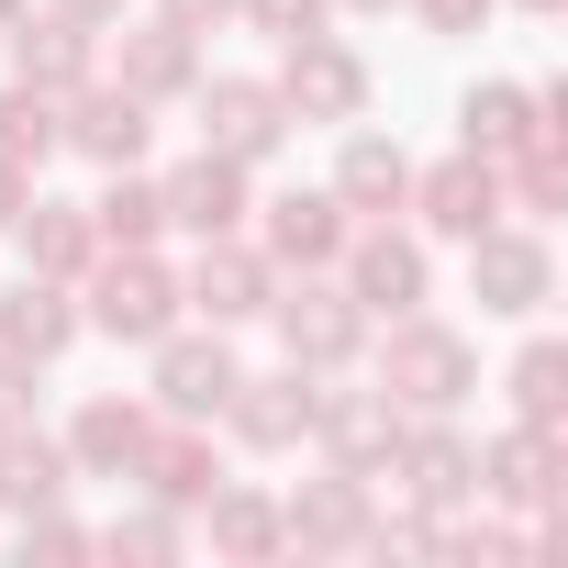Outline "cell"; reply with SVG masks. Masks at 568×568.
<instances>
[{
  "label": "cell",
  "instance_id": "6da1fadb",
  "mask_svg": "<svg viewBox=\"0 0 568 568\" xmlns=\"http://www.w3.org/2000/svg\"><path fill=\"white\" fill-rule=\"evenodd\" d=\"M79 291H90L79 324L112 335V346H156V335L190 313V302H179V267H168L156 245H101V256L79 267Z\"/></svg>",
  "mask_w": 568,
  "mask_h": 568
},
{
  "label": "cell",
  "instance_id": "7a4b0ae2",
  "mask_svg": "<svg viewBox=\"0 0 568 568\" xmlns=\"http://www.w3.org/2000/svg\"><path fill=\"white\" fill-rule=\"evenodd\" d=\"M267 324H278V357L313 368V379H335V368L368 357V313L346 302V278H335V267H291V278L267 291Z\"/></svg>",
  "mask_w": 568,
  "mask_h": 568
},
{
  "label": "cell",
  "instance_id": "3957f363",
  "mask_svg": "<svg viewBox=\"0 0 568 568\" xmlns=\"http://www.w3.org/2000/svg\"><path fill=\"white\" fill-rule=\"evenodd\" d=\"M379 390H390L402 413H457V402L479 390V346H468L457 324H435V313H390Z\"/></svg>",
  "mask_w": 568,
  "mask_h": 568
},
{
  "label": "cell",
  "instance_id": "277c9868",
  "mask_svg": "<svg viewBox=\"0 0 568 568\" xmlns=\"http://www.w3.org/2000/svg\"><path fill=\"white\" fill-rule=\"evenodd\" d=\"M468 302L501 313V324L546 313V302H557V245H546L535 223H479V234H468Z\"/></svg>",
  "mask_w": 568,
  "mask_h": 568
},
{
  "label": "cell",
  "instance_id": "5b68a950",
  "mask_svg": "<svg viewBox=\"0 0 568 568\" xmlns=\"http://www.w3.org/2000/svg\"><path fill=\"white\" fill-rule=\"evenodd\" d=\"M368 90H379V79H368V57H357L335 23L302 34V45H278V101H291V123H335V134H346V123H368Z\"/></svg>",
  "mask_w": 568,
  "mask_h": 568
},
{
  "label": "cell",
  "instance_id": "8992f818",
  "mask_svg": "<svg viewBox=\"0 0 568 568\" xmlns=\"http://www.w3.org/2000/svg\"><path fill=\"white\" fill-rule=\"evenodd\" d=\"M335 278H346V302H357L368 324L435 302V256H424V234H390V223H357L346 256H335Z\"/></svg>",
  "mask_w": 568,
  "mask_h": 568
},
{
  "label": "cell",
  "instance_id": "52a82bcc",
  "mask_svg": "<svg viewBox=\"0 0 568 568\" xmlns=\"http://www.w3.org/2000/svg\"><path fill=\"white\" fill-rule=\"evenodd\" d=\"M190 123L234 168H267L278 145H291V101H278V79H190Z\"/></svg>",
  "mask_w": 568,
  "mask_h": 568
},
{
  "label": "cell",
  "instance_id": "ba28073f",
  "mask_svg": "<svg viewBox=\"0 0 568 568\" xmlns=\"http://www.w3.org/2000/svg\"><path fill=\"white\" fill-rule=\"evenodd\" d=\"M313 402H324V379L313 368H267V379H245L234 368V390H223V435L245 446V457H291V446H313Z\"/></svg>",
  "mask_w": 568,
  "mask_h": 568
},
{
  "label": "cell",
  "instance_id": "9c48e42d",
  "mask_svg": "<svg viewBox=\"0 0 568 568\" xmlns=\"http://www.w3.org/2000/svg\"><path fill=\"white\" fill-rule=\"evenodd\" d=\"M223 390H234V346H223V324H168L156 346H145V402L156 413H179V424H212L223 413Z\"/></svg>",
  "mask_w": 568,
  "mask_h": 568
},
{
  "label": "cell",
  "instance_id": "30bf717a",
  "mask_svg": "<svg viewBox=\"0 0 568 568\" xmlns=\"http://www.w3.org/2000/svg\"><path fill=\"white\" fill-rule=\"evenodd\" d=\"M267 291H278V267H267V245L256 234H201V256H190V278H179V302L201 313V324H267Z\"/></svg>",
  "mask_w": 568,
  "mask_h": 568
},
{
  "label": "cell",
  "instance_id": "8fae6325",
  "mask_svg": "<svg viewBox=\"0 0 568 568\" xmlns=\"http://www.w3.org/2000/svg\"><path fill=\"white\" fill-rule=\"evenodd\" d=\"M57 145H79L90 168H145V145H156V101H134L123 79H79V90L57 101Z\"/></svg>",
  "mask_w": 568,
  "mask_h": 568
},
{
  "label": "cell",
  "instance_id": "7c38bea8",
  "mask_svg": "<svg viewBox=\"0 0 568 568\" xmlns=\"http://www.w3.org/2000/svg\"><path fill=\"white\" fill-rule=\"evenodd\" d=\"M278 535H291L302 557H357V546H379V501H368L357 468H324V479H302L291 501H278Z\"/></svg>",
  "mask_w": 568,
  "mask_h": 568
},
{
  "label": "cell",
  "instance_id": "4fadbf2b",
  "mask_svg": "<svg viewBox=\"0 0 568 568\" xmlns=\"http://www.w3.org/2000/svg\"><path fill=\"white\" fill-rule=\"evenodd\" d=\"M379 479H402V501H413V513H457V501L479 490V446H468L446 413H413Z\"/></svg>",
  "mask_w": 568,
  "mask_h": 568
},
{
  "label": "cell",
  "instance_id": "5bb4252c",
  "mask_svg": "<svg viewBox=\"0 0 568 568\" xmlns=\"http://www.w3.org/2000/svg\"><path fill=\"white\" fill-rule=\"evenodd\" d=\"M402 212H424V234H446V245H468L479 223H501V156H479V145H457V156H435V168H413V201Z\"/></svg>",
  "mask_w": 568,
  "mask_h": 568
},
{
  "label": "cell",
  "instance_id": "9a60e30c",
  "mask_svg": "<svg viewBox=\"0 0 568 568\" xmlns=\"http://www.w3.org/2000/svg\"><path fill=\"white\" fill-rule=\"evenodd\" d=\"M402 424H413V413H402L390 390H324V402H313V446H324V468H357V479L390 468Z\"/></svg>",
  "mask_w": 568,
  "mask_h": 568
},
{
  "label": "cell",
  "instance_id": "2e32d148",
  "mask_svg": "<svg viewBox=\"0 0 568 568\" xmlns=\"http://www.w3.org/2000/svg\"><path fill=\"white\" fill-rule=\"evenodd\" d=\"M123 479H134L145 501H168V513H201V490L223 479V457H212V424H179V413H156Z\"/></svg>",
  "mask_w": 568,
  "mask_h": 568
},
{
  "label": "cell",
  "instance_id": "e0dca14e",
  "mask_svg": "<svg viewBox=\"0 0 568 568\" xmlns=\"http://www.w3.org/2000/svg\"><path fill=\"white\" fill-rule=\"evenodd\" d=\"M90 324H79V291L68 278H12V291H0V357H23V368H57L68 346H79Z\"/></svg>",
  "mask_w": 568,
  "mask_h": 568
},
{
  "label": "cell",
  "instance_id": "ac0fdd59",
  "mask_svg": "<svg viewBox=\"0 0 568 568\" xmlns=\"http://www.w3.org/2000/svg\"><path fill=\"white\" fill-rule=\"evenodd\" d=\"M256 168H234V156H179L156 190H168V234H245V212H256V190H245Z\"/></svg>",
  "mask_w": 568,
  "mask_h": 568
},
{
  "label": "cell",
  "instance_id": "d6986e66",
  "mask_svg": "<svg viewBox=\"0 0 568 568\" xmlns=\"http://www.w3.org/2000/svg\"><path fill=\"white\" fill-rule=\"evenodd\" d=\"M123 45H112V79L134 90V101H190V79H201V34L190 23H168V12H145V23H112Z\"/></svg>",
  "mask_w": 568,
  "mask_h": 568
},
{
  "label": "cell",
  "instance_id": "ffe728a7",
  "mask_svg": "<svg viewBox=\"0 0 568 568\" xmlns=\"http://www.w3.org/2000/svg\"><path fill=\"white\" fill-rule=\"evenodd\" d=\"M324 190L346 201V223H390V212L413 201V156H402V134L346 123V145H335V179H324Z\"/></svg>",
  "mask_w": 568,
  "mask_h": 568
},
{
  "label": "cell",
  "instance_id": "44dd1931",
  "mask_svg": "<svg viewBox=\"0 0 568 568\" xmlns=\"http://www.w3.org/2000/svg\"><path fill=\"white\" fill-rule=\"evenodd\" d=\"M346 234H357V223H346V201H335V190H278V201H267V223H256V245H267V267H278V278H291V267H335V256H346Z\"/></svg>",
  "mask_w": 568,
  "mask_h": 568
},
{
  "label": "cell",
  "instance_id": "7402d4cb",
  "mask_svg": "<svg viewBox=\"0 0 568 568\" xmlns=\"http://www.w3.org/2000/svg\"><path fill=\"white\" fill-rule=\"evenodd\" d=\"M145 424H156V402H134V390H90L79 413H68V468L79 479H123L134 468V446H145Z\"/></svg>",
  "mask_w": 568,
  "mask_h": 568
},
{
  "label": "cell",
  "instance_id": "603a6c76",
  "mask_svg": "<svg viewBox=\"0 0 568 568\" xmlns=\"http://www.w3.org/2000/svg\"><path fill=\"white\" fill-rule=\"evenodd\" d=\"M479 501H513V513H546L557 501V424H513L479 446Z\"/></svg>",
  "mask_w": 568,
  "mask_h": 568
},
{
  "label": "cell",
  "instance_id": "cb8c5ba5",
  "mask_svg": "<svg viewBox=\"0 0 568 568\" xmlns=\"http://www.w3.org/2000/svg\"><path fill=\"white\" fill-rule=\"evenodd\" d=\"M68 490H79V468H68V446H57L34 413L0 424V513L23 524V513H45V501H68Z\"/></svg>",
  "mask_w": 568,
  "mask_h": 568
},
{
  "label": "cell",
  "instance_id": "d4e9b609",
  "mask_svg": "<svg viewBox=\"0 0 568 568\" xmlns=\"http://www.w3.org/2000/svg\"><path fill=\"white\" fill-rule=\"evenodd\" d=\"M12 245H23V267L34 278H68V291H79V267L101 256V234H90V201H23V223H12Z\"/></svg>",
  "mask_w": 568,
  "mask_h": 568
},
{
  "label": "cell",
  "instance_id": "484cf974",
  "mask_svg": "<svg viewBox=\"0 0 568 568\" xmlns=\"http://www.w3.org/2000/svg\"><path fill=\"white\" fill-rule=\"evenodd\" d=\"M546 112H557V90H524V79H479V90L457 101V145H479V156H513L524 134H546Z\"/></svg>",
  "mask_w": 568,
  "mask_h": 568
},
{
  "label": "cell",
  "instance_id": "4316f807",
  "mask_svg": "<svg viewBox=\"0 0 568 568\" xmlns=\"http://www.w3.org/2000/svg\"><path fill=\"white\" fill-rule=\"evenodd\" d=\"M12 79H34V90L68 101L79 79H101V34H79V23H57V12H45V23L23 12V23H12Z\"/></svg>",
  "mask_w": 568,
  "mask_h": 568
},
{
  "label": "cell",
  "instance_id": "83f0119b",
  "mask_svg": "<svg viewBox=\"0 0 568 568\" xmlns=\"http://www.w3.org/2000/svg\"><path fill=\"white\" fill-rule=\"evenodd\" d=\"M201 524H212L223 557H278V546H291V535H278V490H256V479H212Z\"/></svg>",
  "mask_w": 568,
  "mask_h": 568
},
{
  "label": "cell",
  "instance_id": "f1b7e54d",
  "mask_svg": "<svg viewBox=\"0 0 568 568\" xmlns=\"http://www.w3.org/2000/svg\"><path fill=\"white\" fill-rule=\"evenodd\" d=\"M557 201H568V156H557V123H546V134H524V145L501 156V212L546 223Z\"/></svg>",
  "mask_w": 568,
  "mask_h": 568
},
{
  "label": "cell",
  "instance_id": "f546056e",
  "mask_svg": "<svg viewBox=\"0 0 568 568\" xmlns=\"http://www.w3.org/2000/svg\"><path fill=\"white\" fill-rule=\"evenodd\" d=\"M90 234H101V245H156V234H168V190H156L145 168H112V190L90 201Z\"/></svg>",
  "mask_w": 568,
  "mask_h": 568
},
{
  "label": "cell",
  "instance_id": "4dcf8cb0",
  "mask_svg": "<svg viewBox=\"0 0 568 568\" xmlns=\"http://www.w3.org/2000/svg\"><path fill=\"white\" fill-rule=\"evenodd\" d=\"M0 156H12V168H45L57 156V90L0 79Z\"/></svg>",
  "mask_w": 568,
  "mask_h": 568
},
{
  "label": "cell",
  "instance_id": "1f68e13d",
  "mask_svg": "<svg viewBox=\"0 0 568 568\" xmlns=\"http://www.w3.org/2000/svg\"><path fill=\"white\" fill-rule=\"evenodd\" d=\"M501 390H513V413H524V424H557V413H568V346H557V335H535V346L513 357V379H501Z\"/></svg>",
  "mask_w": 568,
  "mask_h": 568
},
{
  "label": "cell",
  "instance_id": "d6a6232c",
  "mask_svg": "<svg viewBox=\"0 0 568 568\" xmlns=\"http://www.w3.org/2000/svg\"><path fill=\"white\" fill-rule=\"evenodd\" d=\"M190 546V524L168 513V501H134V513H112V535H101V557H179Z\"/></svg>",
  "mask_w": 568,
  "mask_h": 568
},
{
  "label": "cell",
  "instance_id": "836d02e7",
  "mask_svg": "<svg viewBox=\"0 0 568 568\" xmlns=\"http://www.w3.org/2000/svg\"><path fill=\"white\" fill-rule=\"evenodd\" d=\"M234 23H256V34H278V45H302V34L335 23V0H234Z\"/></svg>",
  "mask_w": 568,
  "mask_h": 568
},
{
  "label": "cell",
  "instance_id": "e575fe53",
  "mask_svg": "<svg viewBox=\"0 0 568 568\" xmlns=\"http://www.w3.org/2000/svg\"><path fill=\"white\" fill-rule=\"evenodd\" d=\"M413 12H424V34H479L501 0H413Z\"/></svg>",
  "mask_w": 568,
  "mask_h": 568
},
{
  "label": "cell",
  "instance_id": "d590c367",
  "mask_svg": "<svg viewBox=\"0 0 568 568\" xmlns=\"http://www.w3.org/2000/svg\"><path fill=\"white\" fill-rule=\"evenodd\" d=\"M45 12H57V23H79V34H112L134 0H45Z\"/></svg>",
  "mask_w": 568,
  "mask_h": 568
},
{
  "label": "cell",
  "instance_id": "8d00e7d4",
  "mask_svg": "<svg viewBox=\"0 0 568 568\" xmlns=\"http://www.w3.org/2000/svg\"><path fill=\"white\" fill-rule=\"evenodd\" d=\"M23 413H34V368H23V357H0V424H23Z\"/></svg>",
  "mask_w": 568,
  "mask_h": 568
},
{
  "label": "cell",
  "instance_id": "74e56055",
  "mask_svg": "<svg viewBox=\"0 0 568 568\" xmlns=\"http://www.w3.org/2000/svg\"><path fill=\"white\" fill-rule=\"evenodd\" d=\"M23 201H34V168H12V156H0V234L23 223Z\"/></svg>",
  "mask_w": 568,
  "mask_h": 568
},
{
  "label": "cell",
  "instance_id": "f35d334b",
  "mask_svg": "<svg viewBox=\"0 0 568 568\" xmlns=\"http://www.w3.org/2000/svg\"><path fill=\"white\" fill-rule=\"evenodd\" d=\"M168 23H190V34H212V23H234V0H156Z\"/></svg>",
  "mask_w": 568,
  "mask_h": 568
},
{
  "label": "cell",
  "instance_id": "ab89813d",
  "mask_svg": "<svg viewBox=\"0 0 568 568\" xmlns=\"http://www.w3.org/2000/svg\"><path fill=\"white\" fill-rule=\"evenodd\" d=\"M23 12H34V0H0V34H12V23H23Z\"/></svg>",
  "mask_w": 568,
  "mask_h": 568
},
{
  "label": "cell",
  "instance_id": "60d3db41",
  "mask_svg": "<svg viewBox=\"0 0 568 568\" xmlns=\"http://www.w3.org/2000/svg\"><path fill=\"white\" fill-rule=\"evenodd\" d=\"M335 12H390V0H335Z\"/></svg>",
  "mask_w": 568,
  "mask_h": 568
},
{
  "label": "cell",
  "instance_id": "b9f144b4",
  "mask_svg": "<svg viewBox=\"0 0 568 568\" xmlns=\"http://www.w3.org/2000/svg\"><path fill=\"white\" fill-rule=\"evenodd\" d=\"M513 12H535V23H546V12H557V0H513Z\"/></svg>",
  "mask_w": 568,
  "mask_h": 568
}]
</instances>
